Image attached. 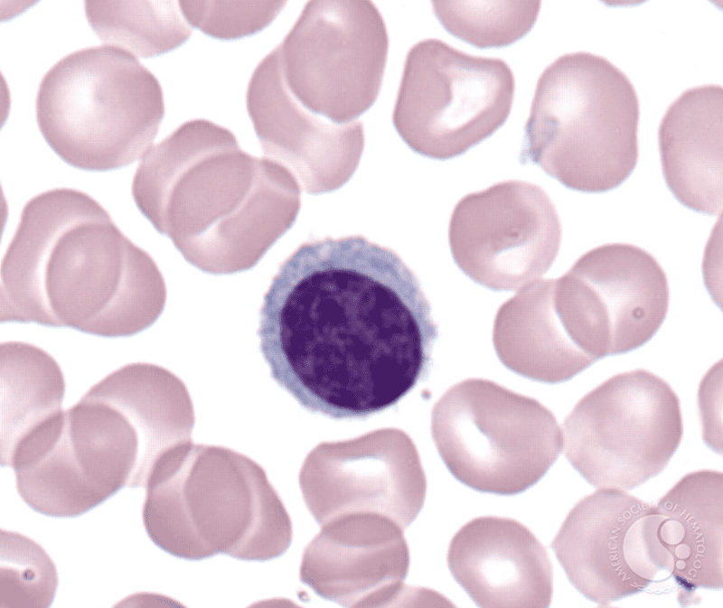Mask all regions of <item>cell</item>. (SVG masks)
I'll return each instance as SVG.
<instances>
[{
    "mask_svg": "<svg viewBox=\"0 0 723 608\" xmlns=\"http://www.w3.org/2000/svg\"><path fill=\"white\" fill-rule=\"evenodd\" d=\"M257 334L270 377L302 407L363 419L427 378L438 331L401 258L349 236L304 243L281 264Z\"/></svg>",
    "mask_w": 723,
    "mask_h": 608,
    "instance_id": "cell-1",
    "label": "cell"
},
{
    "mask_svg": "<svg viewBox=\"0 0 723 608\" xmlns=\"http://www.w3.org/2000/svg\"><path fill=\"white\" fill-rule=\"evenodd\" d=\"M159 275L94 199L51 190L26 203L2 261L0 320L108 338L127 295Z\"/></svg>",
    "mask_w": 723,
    "mask_h": 608,
    "instance_id": "cell-2",
    "label": "cell"
},
{
    "mask_svg": "<svg viewBox=\"0 0 723 608\" xmlns=\"http://www.w3.org/2000/svg\"><path fill=\"white\" fill-rule=\"evenodd\" d=\"M639 114L635 89L616 66L590 52L564 54L539 78L521 162L571 190H613L637 164Z\"/></svg>",
    "mask_w": 723,
    "mask_h": 608,
    "instance_id": "cell-3",
    "label": "cell"
},
{
    "mask_svg": "<svg viewBox=\"0 0 723 608\" xmlns=\"http://www.w3.org/2000/svg\"><path fill=\"white\" fill-rule=\"evenodd\" d=\"M164 114L157 79L117 47L72 52L42 78L37 123L51 148L67 164L108 171L142 159Z\"/></svg>",
    "mask_w": 723,
    "mask_h": 608,
    "instance_id": "cell-4",
    "label": "cell"
},
{
    "mask_svg": "<svg viewBox=\"0 0 723 608\" xmlns=\"http://www.w3.org/2000/svg\"><path fill=\"white\" fill-rule=\"evenodd\" d=\"M561 431L567 460L588 483L626 491L665 469L681 444L683 424L671 386L634 369L585 395Z\"/></svg>",
    "mask_w": 723,
    "mask_h": 608,
    "instance_id": "cell-5",
    "label": "cell"
},
{
    "mask_svg": "<svg viewBox=\"0 0 723 608\" xmlns=\"http://www.w3.org/2000/svg\"><path fill=\"white\" fill-rule=\"evenodd\" d=\"M514 89L512 71L502 60L422 40L407 54L393 125L413 151L436 159L455 157L502 126Z\"/></svg>",
    "mask_w": 723,
    "mask_h": 608,
    "instance_id": "cell-6",
    "label": "cell"
},
{
    "mask_svg": "<svg viewBox=\"0 0 723 608\" xmlns=\"http://www.w3.org/2000/svg\"><path fill=\"white\" fill-rule=\"evenodd\" d=\"M276 50L293 96L310 111L344 124L377 99L389 37L370 1H310Z\"/></svg>",
    "mask_w": 723,
    "mask_h": 608,
    "instance_id": "cell-7",
    "label": "cell"
},
{
    "mask_svg": "<svg viewBox=\"0 0 723 608\" xmlns=\"http://www.w3.org/2000/svg\"><path fill=\"white\" fill-rule=\"evenodd\" d=\"M449 398L433 412L432 432L452 474L483 492L513 495L537 483L556 462L563 435L535 399L501 391L499 399Z\"/></svg>",
    "mask_w": 723,
    "mask_h": 608,
    "instance_id": "cell-8",
    "label": "cell"
},
{
    "mask_svg": "<svg viewBox=\"0 0 723 608\" xmlns=\"http://www.w3.org/2000/svg\"><path fill=\"white\" fill-rule=\"evenodd\" d=\"M669 299L660 264L631 244L596 247L554 279L560 318L575 341L596 360L650 341L666 317Z\"/></svg>",
    "mask_w": 723,
    "mask_h": 608,
    "instance_id": "cell-9",
    "label": "cell"
},
{
    "mask_svg": "<svg viewBox=\"0 0 723 608\" xmlns=\"http://www.w3.org/2000/svg\"><path fill=\"white\" fill-rule=\"evenodd\" d=\"M655 521V505L598 489L569 511L551 548L571 585L607 605L642 592L662 570Z\"/></svg>",
    "mask_w": 723,
    "mask_h": 608,
    "instance_id": "cell-10",
    "label": "cell"
},
{
    "mask_svg": "<svg viewBox=\"0 0 723 608\" xmlns=\"http://www.w3.org/2000/svg\"><path fill=\"white\" fill-rule=\"evenodd\" d=\"M247 108L266 148L291 161L309 188L337 186L355 169L363 146L362 123H335L303 106L282 78L276 48L251 75Z\"/></svg>",
    "mask_w": 723,
    "mask_h": 608,
    "instance_id": "cell-11",
    "label": "cell"
},
{
    "mask_svg": "<svg viewBox=\"0 0 723 608\" xmlns=\"http://www.w3.org/2000/svg\"><path fill=\"white\" fill-rule=\"evenodd\" d=\"M447 564L455 581L480 607L550 604L553 570L549 555L514 519L480 517L465 524L451 540Z\"/></svg>",
    "mask_w": 723,
    "mask_h": 608,
    "instance_id": "cell-12",
    "label": "cell"
},
{
    "mask_svg": "<svg viewBox=\"0 0 723 608\" xmlns=\"http://www.w3.org/2000/svg\"><path fill=\"white\" fill-rule=\"evenodd\" d=\"M85 395L117 407L135 428L139 459L131 488H146L174 473L192 448L193 410L183 383L150 362L119 367Z\"/></svg>",
    "mask_w": 723,
    "mask_h": 608,
    "instance_id": "cell-13",
    "label": "cell"
},
{
    "mask_svg": "<svg viewBox=\"0 0 723 608\" xmlns=\"http://www.w3.org/2000/svg\"><path fill=\"white\" fill-rule=\"evenodd\" d=\"M64 374L45 350L24 341L0 345V463L14 472L42 460L66 420Z\"/></svg>",
    "mask_w": 723,
    "mask_h": 608,
    "instance_id": "cell-14",
    "label": "cell"
},
{
    "mask_svg": "<svg viewBox=\"0 0 723 608\" xmlns=\"http://www.w3.org/2000/svg\"><path fill=\"white\" fill-rule=\"evenodd\" d=\"M655 507L662 570L681 589V601L699 589H721L722 472L704 470L686 474Z\"/></svg>",
    "mask_w": 723,
    "mask_h": 608,
    "instance_id": "cell-15",
    "label": "cell"
},
{
    "mask_svg": "<svg viewBox=\"0 0 723 608\" xmlns=\"http://www.w3.org/2000/svg\"><path fill=\"white\" fill-rule=\"evenodd\" d=\"M723 89L685 90L663 116L659 148L663 176L685 207L707 215L723 205Z\"/></svg>",
    "mask_w": 723,
    "mask_h": 608,
    "instance_id": "cell-16",
    "label": "cell"
},
{
    "mask_svg": "<svg viewBox=\"0 0 723 608\" xmlns=\"http://www.w3.org/2000/svg\"><path fill=\"white\" fill-rule=\"evenodd\" d=\"M506 365L541 382L569 380L596 361L569 334L554 302V279L531 283L502 310Z\"/></svg>",
    "mask_w": 723,
    "mask_h": 608,
    "instance_id": "cell-17",
    "label": "cell"
},
{
    "mask_svg": "<svg viewBox=\"0 0 723 608\" xmlns=\"http://www.w3.org/2000/svg\"><path fill=\"white\" fill-rule=\"evenodd\" d=\"M63 434L79 470L106 500L121 489L131 488L139 441L117 407L84 394L66 409Z\"/></svg>",
    "mask_w": 723,
    "mask_h": 608,
    "instance_id": "cell-18",
    "label": "cell"
},
{
    "mask_svg": "<svg viewBox=\"0 0 723 608\" xmlns=\"http://www.w3.org/2000/svg\"><path fill=\"white\" fill-rule=\"evenodd\" d=\"M172 1H87V19L104 42L140 57L183 44L192 26Z\"/></svg>",
    "mask_w": 723,
    "mask_h": 608,
    "instance_id": "cell-19",
    "label": "cell"
},
{
    "mask_svg": "<svg viewBox=\"0 0 723 608\" xmlns=\"http://www.w3.org/2000/svg\"><path fill=\"white\" fill-rule=\"evenodd\" d=\"M14 473L20 497L45 516L73 518L105 501L79 470L63 433L42 460Z\"/></svg>",
    "mask_w": 723,
    "mask_h": 608,
    "instance_id": "cell-20",
    "label": "cell"
},
{
    "mask_svg": "<svg viewBox=\"0 0 723 608\" xmlns=\"http://www.w3.org/2000/svg\"><path fill=\"white\" fill-rule=\"evenodd\" d=\"M447 32L480 48L509 45L534 25L540 1L432 2Z\"/></svg>",
    "mask_w": 723,
    "mask_h": 608,
    "instance_id": "cell-21",
    "label": "cell"
},
{
    "mask_svg": "<svg viewBox=\"0 0 723 608\" xmlns=\"http://www.w3.org/2000/svg\"><path fill=\"white\" fill-rule=\"evenodd\" d=\"M58 587L57 569L45 549L18 532L0 531V608H46Z\"/></svg>",
    "mask_w": 723,
    "mask_h": 608,
    "instance_id": "cell-22",
    "label": "cell"
},
{
    "mask_svg": "<svg viewBox=\"0 0 723 608\" xmlns=\"http://www.w3.org/2000/svg\"><path fill=\"white\" fill-rule=\"evenodd\" d=\"M191 26L221 40H235L260 32L278 15L284 1H180Z\"/></svg>",
    "mask_w": 723,
    "mask_h": 608,
    "instance_id": "cell-23",
    "label": "cell"
},
{
    "mask_svg": "<svg viewBox=\"0 0 723 608\" xmlns=\"http://www.w3.org/2000/svg\"><path fill=\"white\" fill-rule=\"evenodd\" d=\"M699 407L704 442L722 453V364H715L703 378L699 389Z\"/></svg>",
    "mask_w": 723,
    "mask_h": 608,
    "instance_id": "cell-24",
    "label": "cell"
},
{
    "mask_svg": "<svg viewBox=\"0 0 723 608\" xmlns=\"http://www.w3.org/2000/svg\"><path fill=\"white\" fill-rule=\"evenodd\" d=\"M166 599L167 598L154 594H138L128 596L124 602L119 603L117 606H147V603L148 606H161L163 603L167 604Z\"/></svg>",
    "mask_w": 723,
    "mask_h": 608,
    "instance_id": "cell-25",
    "label": "cell"
}]
</instances>
